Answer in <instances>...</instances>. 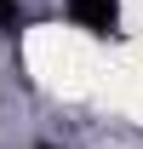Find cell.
Returning <instances> with one entry per match:
<instances>
[{
    "label": "cell",
    "mask_w": 143,
    "mask_h": 149,
    "mask_svg": "<svg viewBox=\"0 0 143 149\" xmlns=\"http://www.w3.org/2000/svg\"><path fill=\"white\" fill-rule=\"evenodd\" d=\"M69 6V17L92 35H115L120 29V0H63Z\"/></svg>",
    "instance_id": "6da1fadb"
},
{
    "label": "cell",
    "mask_w": 143,
    "mask_h": 149,
    "mask_svg": "<svg viewBox=\"0 0 143 149\" xmlns=\"http://www.w3.org/2000/svg\"><path fill=\"white\" fill-rule=\"evenodd\" d=\"M17 23V0H0V29H12Z\"/></svg>",
    "instance_id": "7a4b0ae2"
}]
</instances>
